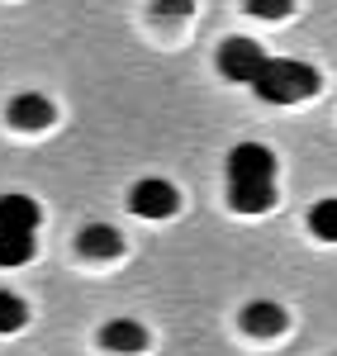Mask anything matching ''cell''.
<instances>
[{
	"label": "cell",
	"mask_w": 337,
	"mask_h": 356,
	"mask_svg": "<svg viewBox=\"0 0 337 356\" xmlns=\"http://www.w3.org/2000/svg\"><path fill=\"white\" fill-rule=\"evenodd\" d=\"M318 86H323L318 67L299 62V57H271V62L261 67V76L252 81V90L266 105H299V100L318 95Z\"/></svg>",
	"instance_id": "cell-1"
},
{
	"label": "cell",
	"mask_w": 337,
	"mask_h": 356,
	"mask_svg": "<svg viewBox=\"0 0 337 356\" xmlns=\"http://www.w3.org/2000/svg\"><path fill=\"white\" fill-rule=\"evenodd\" d=\"M238 186H276V152L266 143H238L228 152V191Z\"/></svg>",
	"instance_id": "cell-2"
},
{
	"label": "cell",
	"mask_w": 337,
	"mask_h": 356,
	"mask_svg": "<svg viewBox=\"0 0 337 356\" xmlns=\"http://www.w3.org/2000/svg\"><path fill=\"white\" fill-rule=\"evenodd\" d=\"M129 209L138 219H171L181 209V191L171 186L167 176H142L138 186L129 191Z\"/></svg>",
	"instance_id": "cell-3"
},
{
	"label": "cell",
	"mask_w": 337,
	"mask_h": 356,
	"mask_svg": "<svg viewBox=\"0 0 337 356\" xmlns=\"http://www.w3.org/2000/svg\"><path fill=\"white\" fill-rule=\"evenodd\" d=\"M266 62H271V57L261 53V43H256V38H243V33H238V38H224V48H219V72H224L228 81L252 86Z\"/></svg>",
	"instance_id": "cell-4"
},
{
	"label": "cell",
	"mask_w": 337,
	"mask_h": 356,
	"mask_svg": "<svg viewBox=\"0 0 337 356\" xmlns=\"http://www.w3.org/2000/svg\"><path fill=\"white\" fill-rule=\"evenodd\" d=\"M5 119H10L15 129H28V134H43V129H53L57 105L48 100V95H38V90H24V95H15V100L5 105Z\"/></svg>",
	"instance_id": "cell-5"
},
{
	"label": "cell",
	"mask_w": 337,
	"mask_h": 356,
	"mask_svg": "<svg viewBox=\"0 0 337 356\" xmlns=\"http://www.w3.org/2000/svg\"><path fill=\"white\" fill-rule=\"evenodd\" d=\"M38 219H43V209H38L33 195H24V191H5V195H0V228L38 233Z\"/></svg>",
	"instance_id": "cell-6"
},
{
	"label": "cell",
	"mask_w": 337,
	"mask_h": 356,
	"mask_svg": "<svg viewBox=\"0 0 337 356\" xmlns=\"http://www.w3.org/2000/svg\"><path fill=\"white\" fill-rule=\"evenodd\" d=\"M100 347L114 356H138V352H147V328L133 323V318H110L100 328Z\"/></svg>",
	"instance_id": "cell-7"
},
{
	"label": "cell",
	"mask_w": 337,
	"mask_h": 356,
	"mask_svg": "<svg viewBox=\"0 0 337 356\" xmlns=\"http://www.w3.org/2000/svg\"><path fill=\"white\" fill-rule=\"evenodd\" d=\"M76 252H81L85 261H114L124 252V238L110 223H85L81 233H76Z\"/></svg>",
	"instance_id": "cell-8"
},
{
	"label": "cell",
	"mask_w": 337,
	"mask_h": 356,
	"mask_svg": "<svg viewBox=\"0 0 337 356\" xmlns=\"http://www.w3.org/2000/svg\"><path fill=\"white\" fill-rule=\"evenodd\" d=\"M285 323H290V318H285V309L276 300H252L243 309V332H247V337H261V342H266V337H281Z\"/></svg>",
	"instance_id": "cell-9"
},
{
	"label": "cell",
	"mask_w": 337,
	"mask_h": 356,
	"mask_svg": "<svg viewBox=\"0 0 337 356\" xmlns=\"http://www.w3.org/2000/svg\"><path fill=\"white\" fill-rule=\"evenodd\" d=\"M38 252V238L33 233H15V228H0V266H28Z\"/></svg>",
	"instance_id": "cell-10"
},
{
	"label": "cell",
	"mask_w": 337,
	"mask_h": 356,
	"mask_svg": "<svg viewBox=\"0 0 337 356\" xmlns=\"http://www.w3.org/2000/svg\"><path fill=\"white\" fill-rule=\"evenodd\" d=\"M228 204L238 214H266L276 204V186H238V191H228Z\"/></svg>",
	"instance_id": "cell-11"
},
{
	"label": "cell",
	"mask_w": 337,
	"mask_h": 356,
	"mask_svg": "<svg viewBox=\"0 0 337 356\" xmlns=\"http://www.w3.org/2000/svg\"><path fill=\"white\" fill-rule=\"evenodd\" d=\"M309 233L318 238V243H337V195L318 200V204L309 209Z\"/></svg>",
	"instance_id": "cell-12"
},
{
	"label": "cell",
	"mask_w": 337,
	"mask_h": 356,
	"mask_svg": "<svg viewBox=\"0 0 337 356\" xmlns=\"http://www.w3.org/2000/svg\"><path fill=\"white\" fill-rule=\"evenodd\" d=\"M28 323V304L15 290H0V332H19Z\"/></svg>",
	"instance_id": "cell-13"
},
{
	"label": "cell",
	"mask_w": 337,
	"mask_h": 356,
	"mask_svg": "<svg viewBox=\"0 0 337 356\" xmlns=\"http://www.w3.org/2000/svg\"><path fill=\"white\" fill-rule=\"evenodd\" d=\"M243 10L252 19H285V15H295V0H243Z\"/></svg>",
	"instance_id": "cell-14"
},
{
	"label": "cell",
	"mask_w": 337,
	"mask_h": 356,
	"mask_svg": "<svg viewBox=\"0 0 337 356\" xmlns=\"http://www.w3.org/2000/svg\"><path fill=\"white\" fill-rule=\"evenodd\" d=\"M152 10H157L162 19H167V15H190V0H157Z\"/></svg>",
	"instance_id": "cell-15"
}]
</instances>
